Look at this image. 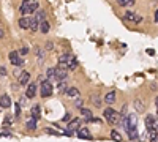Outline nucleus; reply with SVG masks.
<instances>
[{
  "mask_svg": "<svg viewBox=\"0 0 158 142\" xmlns=\"http://www.w3.org/2000/svg\"><path fill=\"white\" fill-rule=\"evenodd\" d=\"M19 54H21V56H27V54H29V49H27V48H22L21 51H19Z\"/></svg>",
  "mask_w": 158,
  "mask_h": 142,
  "instance_id": "nucleus-35",
  "label": "nucleus"
},
{
  "mask_svg": "<svg viewBox=\"0 0 158 142\" xmlns=\"http://www.w3.org/2000/svg\"><path fill=\"white\" fill-rule=\"evenodd\" d=\"M90 101H92V104H93L95 107H100L101 104H103V103H101L100 95H92V97H90Z\"/></svg>",
  "mask_w": 158,
  "mask_h": 142,
  "instance_id": "nucleus-17",
  "label": "nucleus"
},
{
  "mask_svg": "<svg viewBox=\"0 0 158 142\" xmlns=\"http://www.w3.org/2000/svg\"><path fill=\"white\" fill-rule=\"evenodd\" d=\"M33 19L38 22V24H41V22H44L46 21V13L43 10H38V11H35V16H33Z\"/></svg>",
  "mask_w": 158,
  "mask_h": 142,
  "instance_id": "nucleus-13",
  "label": "nucleus"
},
{
  "mask_svg": "<svg viewBox=\"0 0 158 142\" xmlns=\"http://www.w3.org/2000/svg\"><path fill=\"white\" fill-rule=\"evenodd\" d=\"M3 36H5V32H3L2 29H0V38H3Z\"/></svg>",
  "mask_w": 158,
  "mask_h": 142,
  "instance_id": "nucleus-41",
  "label": "nucleus"
},
{
  "mask_svg": "<svg viewBox=\"0 0 158 142\" xmlns=\"http://www.w3.org/2000/svg\"><path fill=\"white\" fill-rule=\"evenodd\" d=\"M11 104H13V103H11V98L8 97V95H2V97H0V106H2V107L8 109Z\"/></svg>",
  "mask_w": 158,
  "mask_h": 142,
  "instance_id": "nucleus-11",
  "label": "nucleus"
},
{
  "mask_svg": "<svg viewBox=\"0 0 158 142\" xmlns=\"http://www.w3.org/2000/svg\"><path fill=\"white\" fill-rule=\"evenodd\" d=\"M52 48H54L52 43H48V44H46V49H52Z\"/></svg>",
  "mask_w": 158,
  "mask_h": 142,
  "instance_id": "nucleus-39",
  "label": "nucleus"
},
{
  "mask_svg": "<svg viewBox=\"0 0 158 142\" xmlns=\"http://www.w3.org/2000/svg\"><path fill=\"white\" fill-rule=\"evenodd\" d=\"M19 27L21 29H29L30 27V19L29 17H21L19 19Z\"/></svg>",
  "mask_w": 158,
  "mask_h": 142,
  "instance_id": "nucleus-19",
  "label": "nucleus"
},
{
  "mask_svg": "<svg viewBox=\"0 0 158 142\" xmlns=\"http://www.w3.org/2000/svg\"><path fill=\"white\" fill-rule=\"evenodd\" d=\"M3 125H5V126H10V125H11V118H10V117H5V120H3Z\"/></svg>",
  "mask_w": 158,
  "mask_h": 142,
  "instance_id": "nucleus-34",
  "label": "nucleus"
},
{
  "mask_svg": "<svg viewBox=\"0 0 158 142\" xmlns=\"http://www.w3.org/2000/svg\"><path fill=\"white\" fill-rule=\"evenodd\" d=\"M36 95V85L32 82V84H29L27 85V90H25V97L27 98H33Z\"/></svg>",
  "mask_w": 158,
  "mask_h": 142,
  "instance_id": "nucleus-9",
  "label": "nucleus"
},
{
  "mask_svg": "<svg viewBox=\"0 0 158 142\" xmlns=\"http://www.w3.org/2000/svg\"><path fill=\"white\" fill-rule=\"evenodd\" d=\"M78 136L81 137V139H87V141H90V139H92V134H90L89 128H86V126L79 128V130H78Z\"/></svg>",
  "mask_w": 158,
  "mask_h": 142,
  "instance_id": "nucleus-6",
  "label": "nucleus"
},
{
  "mask_svg": "<svg viewBox=\"0 0 158 142\" xmlns=\"http://www.w3.org/2000/svg\"><path fill=\"white\" fill-rule=\"evenodd\" d=\"M52 84H51L49 81H44V82H41V87H40V95L43 98H48L52 95Z\"/></svg>",
  "mask_w": 158,
  "mask_h": 142,
  "instance_id": "nucleus-3",
  "label": "nucleus"
},
{
  "mask_svg": "<svg viewBox=\"0 0 158 142\" xmlns=\"http://www.w3.org/2000/svg\"><path fill=\"white\" fill-rule=\"evenodd\" d=\"M147 131H149L150 142H157L158 141V131H157V128H150V130H147Z\"/></svg>",
  "mask_w": 158,
  "mask_h": 142,
  "instance_id": "nucleus-16",
  "label": "nucleus"
},
{
  "mask_svg": "<svg viewBox=\"0 0 158 142\" xmlns=\"http://www.w3.org/2000/svg\"><path fill=\"white\" fill-rule=\"evenodd\" d=\"M21 115V106H19V103H16V117H19Z\"/></svg>",
  "mask_w": 158,
  "mask_h": 142,
  "instance_id": "nucleus-36",
  "label": "nucleus"
},
{
  "mask_svg": "<svg viewBox=\"0 0 158 142\" xmlns=\"http://www.w3.org/2000/svg\"><path fill=\"white\" fill-rule=\"evenodd\" d=\"M49 29H51V25H49L48 21H44V22H41V24H40V32H41V33H48Z\"/></svg>",
  "mask_w": 158,
  "mask_h": 142,
  "instance_id": "nucleus-23",
  "label": "nucleus"
},
{
  "mask_svg": "<svg viewBox=\"0 0 158 142\" xmlns=\"http://www.w3.org/2000/svg\"><path fill=\"white\" fill-rule=\"evenodd\" d=\"M103 117L111 123V125H117L120 122V118H122V114H119L117 111H114V109H111V107H106L103 111Z\"/></svg>",
  "mask_w": 158,
  "mask_h": 142,
  "instance_id": "nucleus-1",
  "label": "nucleus"
},
{
  "mask_svg": "<svg viewBox=\"0 0 158 142\" xmlns=\"http://www.w3.org/2000/svg\"><path fill=\"white\" fill-rule=\"evenodd\" d=\"M71 120V114H67V115L63 117V122H70Z\"/></svg>",
  "mask_w": 158,
  "mask_h": 142,
  "instance_id": "nucleus-38",
  "label": "nucleus"
},
{
  "mask_svg": "<svg viewBox=\"0 0 158 142\" xmlns=\"http://www.w3.org/2000/svg\"><path fill=\"white\" fill-rule=\"evenodd\" d=\"M32 118H35V120L40 118V106L38 104H35V106L32 107Z\"/></svg>",
  "mask_w": 158,
  "mask_h": 142,
  "instance_id": "nucleus-24",
  "label": "nucleus"
},
{
  "mask_svg": "<svg viewBox=\"0 0 158 142\" xmlns=\"http://www.w3.org/2000/svg\"><path fill=\"white\" fill-rule=\"evenodd\" d=\"M19 84L21 85H29V81H30V73L29 71H22L21 74H19Z\"/></svg>",
  "mask_w": 158,
  "mask_h": 142,
  "instance_id": "nucleus-8",
  "label": "nucleus"
},
{
  "mask_svg": "<svg viewBox=\"0 0 158 142\" xmlns=\"http://www.w3.org/2000/svg\"><path fill=\"white\" fill-rule=\"evenodd\" d=\"M10 60H11V65H14V66H22L24 65V60L19 57V52L17 51H11L10 52Z\"/></svg>",
  "mask_w": 158,
  "mask_h": 142,
  "instance_id": "nucleus-4",
  "label": "nucleus"
},
{
  "mask_svg": "<svg viewBox=\"0 0 158 142\" xmlns=\"http://www.w3.org/2000/svg\"><path fill=\"white\" fill-rule=\"evenodd\" d=\"M79 128H81V118H74V120H71V122L68 123L67 130L74 131V130H79Z\"/></svg>",
  "mask_w": 158,
  "mask_h": 142,
  "instance_id": "nucleus-10",
  "label": "nucleus"
},
{
  "mask_svg": "<svg viewBox=\"0 0 158 142\" xmlns=\"http://www.w3.org/2000/svg\"><path fill=\"white\" fill-rule=\"evenodd\" d=\"M155 106H157V109H158V97L155 98Z\"/></svg>",
  "mask_w": 158,
  "mask_h": 142,
  "instance_id": "nucleus-42",
  "label": "nucleus"
},
{
  "mask_svg": "<svg viewBox=\"0 0 158 142\" xmlns=\"http://www.w3.org/2000/svg\"><path fill=\"white\" fill-rule=\"evenodd\" d=\"M125 19H127V21H130V22H136V24H138V22H141L142 21V17L141 16H139V14H136V13H133V11H127V13H125Z\"/></svg>",
  "mask_w": 158,
  "mask_h": 142,
  "instance_id": "nucleus-5",
  "label": "nucleus"
},
{
  "mask_svg": "<svg viewBox=\"0 0 158 142\" xmlns=\"http://www.w3.org/2000/svg\"><path fill=\"white\" fill-rule=\"evenodd\" d=\"M7 74H8L7 66H0V76H7Z\"/></svg>",
  "mask_w": 158,
  "mask_h": 142,
  "instance_id": "nucleus-33",
  "label": "nucleus"
},
{
  "mask_svg": "<svg viewBox=\"0 0 158 142\" xmlns=\"http://www.w3.org/2000/svg\"><path fill=\"white\" fill-rule=\"evenodd\" d=\"M153 17H155V22H157V24H158V10L155 11V16H153Z\"/></svg>",
  "mask_w": 158,
  "mask_h": 142,
  "instance_id": "nucleus-40",
  "label": "nucleus"
},
{
  "mask_svg": "<svg viewBox=\"0 0 158 142\" xmlns=\"http://www.w3.org/2000/svg\"><path fill=\"white\" fill-rule=\"evenodd\" d=\"M128 136H130V139H131V141H136V139H138V131H136V128H130V130H128Z\"/></svg>",
  "mask_w": 158,
  "mask_h": 142,
  "instance_id": "nucleus-27",
  "label": "nucleus"
},
{
  "mask_svg": "<svg viewBox=\"0 0 158 142\" xmlns=\"http://www.w3.org/2000/svg\"><path fill=\"white\" fill-rule=\"evenodd\" d=\"M81 115L84 117L87 122H90L92 118H93V117H92V111H89V109H81Z\"/></svg>",
  "mask_w": 158,
  "mask_h": 142,
  "instance_id": "nucleus-22",
  "label": "nucleus"
},
{
  "mask_svg": "<svg viewBox=\"0 0 158 142\" xmlns=\"http://www.w3.org/2000/svg\"><path fill=\"white\" fill-rule=\"evenodd\" d=\"M82 104H84V101H82V99H76V101H74V106H76L79 111H81V109H84V107H82Z\"/></svg>",
  "mask_w": 158,
  "mask_h": 142,
  "instance_id": "nucleus-32",
  "label": "nucleus"
},
{
  "mask_svg": "<svg viewBox=\"0 0 158 142\" xmlns=\"http://www.w3.org/2000/svg\"><path fill=\"white\" fill-rule=\"evenodd\" d=\"M21 14H33L35 11H38V2H29V0H25V2L21 3Z\"/></svg>",
  "mask_w": 158,
  "mask_h": 142,
  "instance_id": "nucleus-2",
  "label": "nucleus"
},
{
  "mask_svg": "<svg viewBox=\"0 0 158 142\" xmlns=\"http://www.w3.org/2000/svg\"><path fill=\"white\" fill-rule=\"evenodd\" d=\"M65 95H67L68 98H76V97H79V90L76 87H70V89H67V92H65Z\"/></svg>",
  "mask_w": 158,
  "mask_h": 142,
  "instance_id": "nucleus-15",
  "label": "nucleus"
},
{
  "mask_svg": "<svg viewBox=\"0 0 158 142\" xmlns=\"http://www.w3.org/2000/svg\"><path fill=\"white\" fill-rule=\"evenodd\" d=\"M104 103L108 104V106H111V104H114V103H115V92H114V90H111L109 93H106Z\"/></svg>",
  "mask_w": 158,
  "mask_h": 142,
  "instance_id": "nucleus-12",
  "label": "nucleus"
},
{
  "mask_svg": "<svg viewBox=\"0 0 158 142\" xmlns=\"http://www.w3.org/2000/svg\"><path fill=\"white\" fill-rule=\"evenodd\" d=\"M76 66H78V58L71 57V60H70V63H68V70H74Z\"/></svg>",
  "mask_w": 158,
  "mask_h": 142,
  "instance_id": "nucleus-29",
  "label": "nucleus"
},
{
  "mask_svg": "<svg viewBox=\"0 0 158 142\" xmlns=\"http://www.w3.org/2000/svg\"><path fill=\"white\" fill-rule=\"evenodd\" d=\"M133 106H134V109H136L138 112H144V109H146V106H144V101H142L141 98H136V99H134Z\"/></svg>",
  "mask_w": 158,
  "mask_h": 142,
  "instance_id": "nucleus-14",
  "label": "nucleus"
},
{
  "mask_svg": "<svg viewBox=\"0 0 158 142\" xmlns=\"http://www.w3.org/2000/svg\"><path fill=\"white\" fill-rule=\"evenodd\" d=\"M27 128H29V130H36V120L35 118H30V120L27 122Z\"/></svg>",
  "mask_w": 158,
  "mask_h": 142,
  "instance_id": "nucleus-30",
  "label": "nucleus"
},
{
  "mask_svg": "<svg viewBox=\"0 0 158 142\" xmlns=\"http://www.w3.org/2000/svg\"><path fill=\"white\" fill-rule=\"evenodd\" d=\"M111 139L115 141V142H122V141H123V139H122V134H120L117 130H112V131H111Z\"/></svg>",
  "mask_w": 158,
  "mask_h": 142,
  "instance_id": "nucleus-18",
  "label": "nucleus"
},
{
  "mask_svg": "<svg viewBox=\"0 0 158 142\" xmlns=\"http://www.w3.org/2000/svg\"><path fill=\"white\" fill-rule=\"evenodd\" d=\"M55 79V68H48V71H46V81H52Z\"/></svg>",
  "mask_w": 158,
  "mask_h": 142,
  "instance_id": "nucleus-20",
  "label": "nucleus"
},
{
  "mask_svg": "<svg viewBox=\"0 0 158 142\" xmlns=\"http://www.w3.org/2000/svg\"><path fill=\"white\" fill-rule=\"evenodd\" d=\"M70 60H71V56H70V54H62V56L59 57V63H65V65H68Z\"/></svg>",
  "mask_w": 158,
  "mask_h": 142,
  "instance_id": "nucleus-21",
  "label": "nucleus"
},
{
  "mask_svg": "<svg viewBox=\"0 0 158 142\" xmlns=\"http://www.w3.org/2000/svg\"><path fill=\"white\" fill-rule=\"evenodd\" d=\"M67 89H68V87H67V82H59V84H57V92H59V93H65V92H67Z\"/></svg>",
  "mask_w": 158,
  "mask_h": 142,
  "instance_id": "nucleus-25",
  "label": "nucleus"
},
{
  "mask_svg": "<svg viewBox=\"0 0 158 142\" xmlns=\"http://www.w3.org/2000/svg\"><path fill=\"white\" fill-rule=\"evenodd\" d=\"M67 70H62V68H55V81H59V82H63L65 79H67Z\"/></svg>",
  "mask_w": 158,
  "mask_h": 142,
  "instance_id": "nucleus-7",
  "label": "nucleus"
},
{
  "mask_svg": "<svg viewBox=\"0 0 158 142\" xmlns=\"http://www.w3.org/2000/svg\"><path fill=\"white\" fill-rule=\"evenodd\" d=\"M29 29H30L32 32H36V30H40V24H38V22H36V21L33 19V17H32V19H30V27H29Z\"/></svg>",
  "mask_w": 158,
  "mask_h": 142,
  "instance_id": "nucleus-26",
  "label": "nucleus"
},
{
  "mask_svg": "<svg viewBox=\"0 0 158 142\" xmlns=\"http://www.w3.org/2000/svg\"><path fill=\"white\" fill-rule=\"evenodd\" d=\"M36 57H38V60H40V63L44 60V51L41 48H36Z\"/></svg>",
  "mask_w": 158,
  "mask_h": 142,
  "instance_id": "nucleus-28",
  "label": "nucleus"
},
{
  "mask_svg": "<svg viewBox=\"0 0 158 142\" xmlns=\"http://www.w3.org/2000/svg\"><path fill=\"white\" fill-rule=\"evenodd\" d=\"M117 3H119L120 6H130V5H133L134 2H133V0H119Z\"/></svg>",
  "mask_w": 158,
  "mask_h": 142,
  "instance_id": "nucleus-31",
  "label": "nucleus"
},
{
  "mask_svg": "<svg viewBox=\"0 0 158 142\" xmlns=\"http://www.w3.org/2000/svg\"><path fill=\"white\" fill-rule=\"evenodd\" d=\"M46 133H49V134H59V131H54L51 128H46Z\"/></svg>",
  "mask_w": 158,
  "mask_h": 142,
  "instance_id": "nucleus-37",
  "label": "nucleus"
}]
</instances>
